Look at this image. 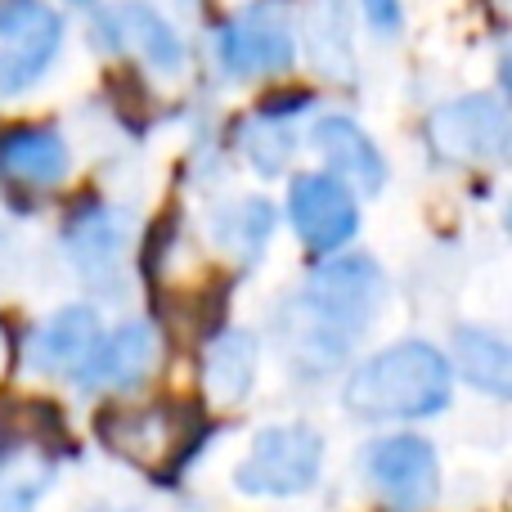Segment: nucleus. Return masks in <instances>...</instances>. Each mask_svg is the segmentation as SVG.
I'll return each instance as SVG.
<instances>
[{"mask_svg":"<svg viewBox=\"0 0 512 512\" xmlns=\"http://www.w3.org/2000/svg\"><path fill=\"white\" fill-rule=\"evenodd\" d=\"M387 301V279L369 256L324 261L279 310V342L306 373H328L351 355Z\"/></svg>","mask_w":512,"mask_h":512,"instance_id":"1","label":"nucleus"},{"mask_svg":"<svg viewBox=\"0 0 512 512\" xmlns=\"http://www.w3.org/2000/svg\"><path fill=\"white\" fill-rule=\"evenodd\" d=\"M373 490L396 512H423L441 490V463L423 436H382L364 454Z\"/></svg>","mask_w":512,"mask_h":512,"instance_id":"7","label":"nucleus"},{"mask_svg":"<svg viewBox=\"0 0 512 512\" xmlns=\"http://www.w3.org/2000/svg\"><path fill=\"white\" fill-rule=\"evenodd\" d=\"M508 221H512V207H508Z\"/></svg>","mask_w":512,"mask_h":512,"instance_id":"25","label":"nucleus"},{"mask_svg":"<svg viewBox=\"0 0 512 512\" xmlns=\"http://www.w3.org/2000/svg\"><path fill=\"white\" fill-rule=\"evenodd\" d=\"M342 400L364 423L432 418L450 405V360L427 342H396L351 373Z\"/></svg>","mask_w":512,"mask_h":512,"instance_id":"2","label":"nucleus"},{"mask_svg":"<svg viewBox=\"0 0 512 512\" xmlns=\"http://www.w3.org/2000/svg\"><path fill=\"white\" fill-rule=\"evenodd\" d=\"M288 221L306 252L333 256L360 230V203L333 171H306L288 189Z\"/></svg>","mask_w":512,"mask_h":512,"instance_id":"5","label":"nucleus"},{"mask_svg":"<svg viewBox=\"0 0 512 512\" xmlns=\"http://www.w3.org/2000/svg\"><path fill=\"white\" fill-rule=\"evenodd\" d=\"M499 77H504V90H508V99H512V50L504 54V68H499Z\"/></svg>","mask_w":512,"mask_h":512,"instance_id":"23","label":"nucleus"},{"mask_svg":"<svg viewBox=\"0 0 512 512\" xmlns=\"http://www.w3.org/2000/svg\"><path fill=\"white\" fill-rule=\"evenodd\" d=\"M162 360V337L153 324H122L117 333L99 337L90 355L77 364V378L86 391H131L158 369Z\"/></svg>","mask_w":512,"mask_h":512,"instance_id":"9","label":"nucleus"},{"mask_svg":"<svg viewBox=\"0 0 512 512\" xmlns=\"http://www.w3.org/2000/svg\"><path fill=\"white\" fill-rule=\"evenodd\" d=\"M301 41H306V59L324 77H351V27H346L342 0H315L301 18Z\"/></svg>","mask_w":512,"mask_h":512,"instance_id":"19","label":"nucleus"},{"mask_svg":"<svg viewBox=\"0 0 512 512\" xmlns=\"http://www.w3.org/2000/svg\"><path fill=\"white\" fill-rule=\"evenodd\" d=\"M221 68L230 77H265V72H283L292 63V23L288 9L279 0H261L248 5L239 18H230L216 41Z\"/></svg>","mask_w":512,"mask_h":512,"instance_id":"8","label":"nucleus"},{"mask_svg":"<svg viewBox=\"0 0 512 512\" xmlns=\"http://www.w3.org/2000/svg\"><path fill=\"white\" fill-rule=\"evenodd\" d=\"M315 149L324 153L333 176L342 180V185H355L364 198H373L382 185H387V167H382L378 144H373L351 117H319Z\"/></svg>","mask_w":512,"mask_h":512,"instance_id":"14","label":"nucleus"},{"mask_svg":"<svg viewBox=\"0 0 512 512\" xmlns=\"http://www.w3.org/2000/svg\"><path fill=\"white\" fill-rule=\"evenodd\" d=\"M427 144L436 158L454 167H490V162H504L512 149V117L499 99L463 95L432 113Z\"/></svg>","mask_w":512,"mask_h":512,"instance_id":"4","label":"nucleus"},{"mask_svg":"<svg viewBox=\"0 0 512 512\" xmlns=\"http://www.w3.org/2000/svg\"><path fill=\"white\" fill-rule=\"evenodd\" d=\"M63 41V23L45 0H5L0 5V90L18 95L45 77Z\"/></svg>","mask_w":512,"mask_h":512,"instance_id":"6","label":"nucleus"},{"mask_svg":"<svg viewBox=\"0 0 512 512\" xmlns=\"http://www.w3.org/2000/svg\"><path fill=\"white\" fill-rule=\"evenodd\" d=\"M364 14H369V23L378 27V32H400L405 9H400V0H364Z\"/></svg>","mask_w":512,"mask_h":512,"instance_id":"22","label":"nucleus"},{"mask_svg":"<svg viewBox=\"0 0 512 512\" xmlns=\"http://www.w3.org/2000/svg\"><path fill=\"white\" fill-rule=\"evenodd\" d=\"M454 360L477 391L512 400V342L486 333V328H459L454 333Z\"/></svg>","mask_w":512,"mask_h":512,"instance_id":"18","label":"nucleus"},{"mask_svg":"<svg viewBox=\"0 0 512 512\" xmlns=\"http://www.w3.org/2000/svg\"><path fill=\"white\" fill-rule=\"evenodd\" d=\"M95 512H117V508H95Z\"/></svg>","mask_w":512,"mask_h":512,"instance_id":"24","label":"nucleus"},{"mask_svg":"<svg viewBox=\"0 0 512 512\" xmlns=\"http://www.w3.org/2000/svg\"><path fill=\"white\" fill-rule=\"evenodd\" d=\"M126 239H131V221H126V212H117L108 203H86L68 221V234H63L81 279L99 283V288H113L117 274H122Z\"/></svg>","mask_w":512,"mask_h":512,"instance_id":"10","label":"nucleus"},{"mask_svg":"<svg viewBox=\"0 0 512 512\" xmlns=\"http://www.w3.org/2000/svg\"><path fill=\"white\" fill-rule=\"evenodd\" d=\"M239 149H243V158L261 171V176H279L283 162H288L292 149H297V131H292V122L279 113V108H270V113L248 117V122H243Z\"/></svg>","mask_w":512,"mask_h":512,"instance_id":"20","label":"nucleus"},{"mask_svg":"<svg viewBox=\"0 0 512 512\" xmlns=\"http://www.w3.org/2000/svg\"><path fill=\"white\" fill-rule=\"evenodd\" d=\"M99 342V315L90 306H68L50 315L27 342V364L41 373H68Z\"/></svg>","mask_w":512,"mask_h":512,"instance_id":"15","label":"nucleus"},{"mask_svg":"<svg viewBox=\"0 0 512 512\" xmlns=\"http://www.w3.org/2000/svg\"><path fill=\"white\" fill-rule=\"evenodd\" d=\"M261 364V346L243 328H225L203 346V396L212 409H234L248 400Z\"/></svg>","mask_w":512,"mask_h":512,"instance_id":"13","label":"nucleus"},{"mask_svg":"<svg viewBox=\"0 0 512 512\" xmlns=\"http://www.w3.org/2000/svg\"><path fill=\"white\" fill-rule=\"evenodd\" d=\"M0 171L18 185L50 189L68 176V144L50 126H23L0 140Z\"/></svg>","mask_w":512,"mask_h":512,"instance_id":"16","label":"nucleus"},{"mask_svg":"<svg viewBox=\"0 0 512 512\" xmlns=\"http://www.w3.org/2000/svg\"><path fill=\"white\" fill-rule=\"evenodd\" d=\"M212 243L230 256L234 265H256L265 243L274 239V207L265 198H239L212 212Z\"/></svg>","mask_w":512,"mask_h":512,"instance_id":"17","label":"nucleus"},{"mask_svg":"<svg viewBox=\"0 0 512 512\" xmlns=\"http://www.w3.org/2000/svg\"><path fill=\"white\" fill-rule=\"evenodd\" d=\"M99 27H104V36H113V45L140 54L153 72H162V77L185 72V45H180L176 27H171L153 5H144V0H122V5L104 9Z\"/></svg>","mask_w":512,"mask_h":512,"instance_id":"11","label":"nucleus"},{"mask_svg":"<svg viewBox=\"0 0 512 512\" xmlns=\"http://www.w3.org/2000/svg\"><path fill=\"white\" fill-rule=\"evenodd\" d=\"M324 468V436L306 423H279L256 432L248 459L234 468V490L256 499H292L315 490Z\"/></svg>","mask_w":512,"mask_h":512,"instance_id":"3","label":"nucleus"},{"mask_svg":"<svg viewBox=\"0 0 512 512\" xmlns=\"http://www.w3.org/2000/svg\"><path fill=\"white\" fill-rule=\"evenodd\" d=\"M54 481V463L41 454H9L0 468V512H32Z\"/></svg>","mask_w":512,"mask_h":512,"instance_id":"21","label":"nucleus"},{"mask_svg":"<svg viewBox=\"0 0 512 512\" xmlns=\"http://www.w3.org/2000/svg\"><path fill=\"white\" fill-rule=\"evenodd\" d=\"M99 436L113 445L117 454L135 463H162L167 454L185 450L189 432L171 409H113L99 418Z\"/></svg>","mask_w":512,"mask_h":512,"instance_id":"12","label":"nucleus"}]
</instances>
